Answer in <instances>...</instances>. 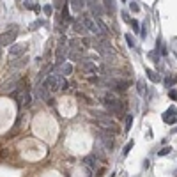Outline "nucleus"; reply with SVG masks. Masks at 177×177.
Masks as SVG:
<instances>
[{
    "label": "nucleus",
    "instance_id": "nucleus-13",
    "mask_svg": "<svg viewBox=\"0 0 177 177\" xmlns=\"http://www.w3.org/2000/svg\"><path fill=\"white\" fill-rule=\"evenodd\" d=\"M18 80H20V76H18V74H14L12 78H9V80H7V82L4 83V85H2V90H4V92H9L11 88H16Z\"/></svg>",
    "mask_w": 177,
    "mask_h": 177
},
{
    "label": "nucleus",
    "instance_id": "nucleus-3",
    "mask_svg": "<svg viewBox=\"0 0 177 177\" xmlns=\"http://www.w3.org/2000/svg\"><path fill=\"white\" fill-rule=\"evenodd\" d=\"M92 122H96L98 126H101L103 129H112V131H119L115 121L110 117V113H105V112H92Z\"/></svg>",
    "mask_w": 177,
    "mask_h": 177
},
{
    "label": "nucleus",
    "instance_id": "nucleus-20",
    "mask_svg": "<svg viewBox=\"0 0 177 177\" xmlns=\"http://www.w3.org/2000/svg\"><path fill=\"white\" fill-rule=\"evenodd\" d=\"M101 4H103V9H106L108 12L115 11V2H108V0H106V2H101Z\"/></svg>",
    "mask_w": 177,
    "mask_h": 177
},
{
    "label": "nucleus",
    "instance_id": "nucleus-15",
    "mask_svg": "<svg viewBox=\"0 0 177 177\" xmlns=\"http://www.w3.org/2000/svg\"><path fill=\"white\" fill-rule=\"evenodd\" d=\"M30 101H32V96H30V92H28V90H23L22 94H20V105L28 106V105H30Z\"/></svg>",
    "mask_w": 177,
    "mask_h": 177
},
{
    "label": "nucleus",
    "instance_id": "nucleus-6",
    "mask_svg": "<svg viewBox=\"0 0 177 177\" xmlns=\"http://www.w3.org/2000/svg\"><path fill=\"white\" fill-rule=\"evenodd\" d=\"M98 138H99V142L103 144V147H105L106 151H113V147H115V140H113V136H110V133H105L101 131L98 133Z\"/></svg>",
    "mask_w": 177,
    "mask_h": 177
},
{
    "label": "nucleus",
    "instance_id": "nucleus-14",
    "mask_svg": "<svg viewBox=\"0 0 177 177\" xmlns=\"http://www.w3.org/2000/svg\"><path fill=\"white\" fill-rule=\"evenodd\" d=\"M163 121H165L166 124H175L177 122L175 110H174V108H168V112H165V115H163Z\"/></svg>",
    "mask_w": 177,
    "mask_h": 177
},
{
    "label": "nucleus",
    "instance_id": "nucleus-24",
    "mask_svg": "<svg viewBox=\"0 0 177 177\" xmlns=\"http://www.w3.org/2000/svg\"><path fill=\"white\" fill-rule=\"evenodd\" d=\"M133 145H135V142H133V140H129V142L126 144V147H124V151H122V156H126L127 152H129V151L133 149Z\"/></svg>",
    "mask_w": 177,
    "mask_h": 177
},
{
    "label": "nucleus",
    "instance_id": "nucleus-22",
    "mask_svg": "<svg viewBox=\"0 0 177 177\" xmlns=\"http://www.w3.org/2000/svg\"><path fill=\"white\" fill-rule=\"evenodd\" d=\"M23 6L27 7V9H34V11H39V6H36V2H32V0H27V2H23Z\"/></svg>",
    "mask_w": 177,
    "mask_h": 177
},
{
    "label": "nucleus",
    "instance_id": "nucleus-36",
    "mask_svg": "<svg viewBox=\"0 0 177 177\" xmlns=\"http://www.w3.org/2000/svg\"><path fill=\"white\" fill-rule=\"evenodd\" d=\"M41 25H43V22H36V23L32 25V28H36V27H41Z\"/></svg>",
    "mask_w": 177,
    "mask_h": 177
},
{
    "label": "nucleus",
    "instance_id": "nucleus-8",
    "mask_svg": "<svg viewBox=\"0 0 177 177\" xmlns=\"http://www.w3.org/2000/svg\"><path fill=\"white\" fill-rule=\"evenodd\" d=\"M27 50H28L27 44H22V43L12 44V46H9V57H12V59H20L22 55L27 53Z\"/></svg>",
    "mask_w": 177,
    "mask_h": 177
},
{
    "label": "nucleus",
    "instance_id": "nucleus-25",
    "mask_svg": "<svg viewBox=\"0 0 177 177\" xmlns=\"http://www.w3.org/2000/svg\"><path fill=\"white\" fill-rule=\"evenodd\" d=\"M131 124H133V115H126V131L124 133H127L131 129Z\"/></svg>",
    "mask_w": 177,
    "mask_h": 177
},
{
    "label": "nucleus",
    "instance_id": "nucleus-33",
    "mask_svg": "<svg viewBox=\"0 0 177 177\" xmlns=\"http://www.w3.org/2000/svg\"><path fill=\"white\" fill-rule=\"evenodd\" d=\"M122 18H124V22H126V23H131V18H129L127 12H122Z\"/></svg>",
    "mask_w": 177,
    "mask_h": 177
},
{
    "label": "nucleus",
    "instance_id": "nucleus-18",
    "mask_svg": "<svg viewBox=\"0 0 177 177\" xmlns=\"http://www.w3.org/2000/svg\"><path fill=\"white\" fill-rule=\"evenodd\" d=\"M83 163H85L87 166H90L92 170H96V166H98V158H96V156H87V158L83 160Z\"/></svg>",
    "mask_w": 177,
    "mask_h": 177
},
{
    "label": "nucleus",
    "instance_id": "nucleus-19",
    "mask_svg": "<svg viewBox=\"0 0 177 177\" xmlns=\"http://www.w3.org/2000/svg\"><path fill=\"white\" fill-rule=\"evenodd\" d=\"M73 7V11H82L83 7L87 6V2H80V0H73V2H69Z\"/></svg>",
    "mask_w": 177,
    "mask_h": 177
},
{
    "label": "nucleus",
    "instance_id": "nucleus-10",
    "mask_svg": "<svg viewBox=\"0 0 177 177\" xmlns=\"http://www.w3.org/2000/svg\"><path fill=\"white\" fill-rule=\"evenodd\" d=\"M50 90H48V87L44 85V83H39V85H36V98L41 101H48L50 99Z\"/></svg>",
    "mask_w": 177,
    "mask_h": 177
},
{
    "label": "nucleus",
    "instance_id": "nucleus-21",
    "mask_svg": "<svg viewBox=\"0 0 177 177\" xmlns=\"http://www.w3.org/2000/svg\"><path fill=\"white\" fill-rule=\"evenodd\" d=\"M147 76H149V80L152 83H158L160 82V76H158V73L156 71H151V69H147Z\"/></svg>",
    "mask_w": 177,
    "mask_h": 177
},
{
    "label": "nucleus",
    "instance_id": "nucleus-9",
    "mask_svg": "<svg viewBox=\"0 0 177 177\" xmlns=\"http://www.w3.org/2000/svg\"><path fill=\"white\" fill-rule=\"evenodd\" d=\"M88 11L92 12V18L96 16V20H101V16L105 14V9H103V4L101 2H87Z\"/></svg>",
    "mask_w": 177,
    "mask_h": 177
},
{
    "label": "nucleus",
    "instance_id": "nucleus-5",
    "mask_svg": "<svg viewBox=\"0 0 177 177\" xmlns=\"http://www.w3.org/2000/svg\"><path fill=\"white\" fill-rule=\"evenodd\" d=\"M103 83H105L106 87L113 88V90H126L127 85H129V82H124V80H119V78H105L103 80Z\"/></svg>",
    "mask_w": 177,
    "mask_h": 177
},
{
    "label": "nucleus",
    "instance_id": "nucleus-27",
    "mask_svg": "<svg viewBox=\"0 0 177 177\" xmlns=\"http://www.w3.org/2000/svg\"><path fill=\"white\" fill-rule=\"evenodd\" d=\"M124 37H126V41H127V46H129V48H135V41H133L131 36H129V34H126Z\"/></svg>",
    "mask_w": 177,
    "mask_h": 177
},
{
    "label": "nucleus",
    "instance_id": "nucleus-30",
    "mask_svg": "<svg viewBox=\"0 0 177 177\" xmlns=\"http://www.w3.org/2000/svg\"><path fill=\"white\" fill-rule=\"evenodd\" d=\"M64 4H66V2H53V6H51V7H53V9H59V11H60L62 7H64Z\"/></svg>",
    "mask_w": 177,
    "mask_h": 177
},
{
    "label": "nucleus",
    "instance_id": "nucleus-37",
    "mask_svg": "<svg viewBox=\"0 0 177 177\" xmlns=\"http://www.w3.org/2000/svg\"><path fill=\"white\" fill-rule=\"evenodd\" d=\"M174 133H177V129H174Z\"/></svg>",
    "mask_w": 177,
    "mask_h": 177
},
{
    "label": "nucleus",
    "instance_id": "nucleus-26",
    "mask_svg": "<svg viewBox=\"0 0 177 177\" xmlns=\"http://www.w3.org/2000/svg\"><path fill=\"white\" fill-rule=\"evenodd\" d=\"M129 9H131L133 12H138L140 11V6L136 4V2H129Z\"/></svg>",
    "mask_w": 177,
    "mask_h": 177
},
{
    "label": "nucleus",
    "instance_id": "nucleus-11",
    "mask_svg": "<svg viewBox=\"0 0 177 177\" xmlns=\"http://www.w3.org/2000/svg\"><path fill=\"white\" fill-rule=\"evenodd\" d=\"M16 36H18V32H4V34H0V48H2V46H12Z\"/></svg>",
    "mask_w": 177,
    "mask_h": 177
},
{
    "label": "nucleus",
    "instance_id": "nucleus-17",
    "mask_svg": "<svg viewBox=\"0 0 177 177\" xmlns=\"http://www.w3.org/2000/svg\"><path fill=\"white\" fill-rule=\"evenodd\" d=\"M27 62H28V57H20V59H16V60H11V66L12 67H23V66H27Z\"/></svg>",
    "mask_w": 177,
    "mask_h": 177
},
{
    "label": "nucleus",
    "instance_id": "nucleus-12",
    "mask_svg": "<svg viewBox=\"0 0 177 177\" xmlns=\"http://www.w3.org/2000/svg\"><path fill=\"white\" fill-rule=\"evenodd\" d=\"M73 69H74V67H73V64H69V62H64V64H60V66L57 67V73H59V74H60V76H69V74H71L73 73Z\"/></svg>",
    "mask_w": 177,
    "mask_h": 177
},
{
    "label": "nucleus",
    "instance_id": "nucleus-29",
    "mask_svg": "<svg viewBox=\"0 0 177 177\" xmlns=\"http://www.w3.org/2000/svg\"><path fill=\"white\" fill-rule=\"evenodd\" d=\"M136 90H138V94H145V85H144V82H138V85H136Z\"/></svg>",
    "mask_w": 177,
    "mask_h": 177
},
{
    "label": "nucleus",
    "instance_id": "nucleus-31",
    "mask_svg": "<svg viewBox=\"0 0 177 177\" xmlns=\"http://www.w3.org/2000/svg\"><path fill=\"white\" fill-rule=\"evenodd\" d=\"M131 27H133V30L138 34V28H140V25H138V22L136 20H131Z\"/></svg>",
    "mask_w": 177,
    "mask_h": 177
},
{
    "label": "nucleus",
    "instance_id": "nucleus-23",
    "mask_svg": "<svg viewBox=\"0 0 177 177\" xmlns=\"http://www.w3.org/2000/svg\"><path fill=\"white\" fill-rule=\"evenodd\" d=\"M175 82H177V76H166L165 78V85L166 87H172Z\"/></svg>",
    "mask_w": 177,
    "mask_h": 177
},
{
    "label": "nucleus",
    "instance_id": "nucleus-32",
    "mask_svg": "<svg viewBox=\"0 0 177 177\" xmlns=\"http://www.w3.org/2000/svg\"><path fill=\"white\" fill-rule=\"evenodd\" d=\"M170 151H172L170 147H165V149H161V151H160V156H166L168 152H170Z\"/></svg>",
    "mask_w": 177,
    "mask_h": 177
},
{
    "label": "nucleus",
    "instance_id": "nucleus-2",
    "mask_svg": "<svg viewBox=\"0 0 177 177\" xmlns=\"http://www.w3.org/2000/svg\"><path fill=\"white\" fill-rule=\"evenodd\" d=\"M44 85L48 87V90L50 92H59V90H62V88H66V78L60 76L57 71H51L48 76H46V80H44Z\"/></svg>",
    "mask_w": 177,
    "mask_h": 177
},
{
    "label": "nucleus",
    "instance_id": "nucleus-1",
    "mask_svg": "<svg viewBox=\"0 0 177 177\" xmlns=\"http://www.w3.org/2000/svg\"><path fill=\"white\" fill-rule=\"evenodd\" d=\"M101 103L105 105L106 110L110 112V115H121L122 110H124V103L113 92H106V94L101 96Z\"/></svg>",
    "mask_w": 177,
    "mask_h": 177
},
{
    "label": "nucleus",
    "instance_id": "nucleus-38",
    "mask_svg": "<svg viewBox=\"0 0 177 177\" xmlns=\"http://www.w3.org/2000/svg\"><path fill=\"white\" fill-rule=\"evenodd\" d=\"M175 174H177V172H175Z\"/></svg>",
    "mask_w": 177,
    "mask_h": 177
},
{
    "label": "nucleus",
    "instance_id": "nucleus-34",
    "mask_svg": "<svg viewBox=\"0 0 177 177\" xmlns=\"http://www.w3.org/2000/svg\"><path fill=\"white\" fill-rule=\"evenodd\" d=\"M149 57H151V59H152L154 62H158V53H156V51H151V53H149Z\"/></svg>",
    "mask_w": 177,
    "mask_h": 177
},
{
    "label": "nucleus",
    "instance_id": "nucleus-7",
    "mask_svg": "<svg viewBox=\"0 0 177 177\" xmlns=\"http://www.w3.org/2000/svg\"><path fill=\"white\" fill-rule=\"evenodd\" d=\"M80 69L83 71V74H88V76L98 73V66H96L90 59H82V60H80Z\"/></svg>",
    "mask_w": 177,
    "mask_h": 177
},
{
    "label": "nucleus",
    "instance_id": "nucleus-4",
    "mask_svg": "<svg viewBox=\"0 0 177 177\" xmlns=\"http://www.w3.org/2000/svg\"><path fill=\"white\" fill-rule=\"evenodd\" d=\"M94 48H96L98 51H99L101 55L105 57V59H106L108 55H110L112 51H113V50H112V46H110V43H108V39H106V37H96V41H94Z\"/></svg>",
    "mask_w": 177,
    "mask_h": 177
},
{
    "label": "nucleus",
    "instance_id": "nucleus-16",
    "mask_svg": "<svg viewBox=\"0 0 177 177\" xmlns=\"http://www.w3.org/2000/svg\"><path fill=\"white\" fill-rule=\"evenodd\" d=\"M73 30H74L76 34H87V30H85V27H83V23L80 22V18L73 22Z\"/></svg>",
    "mask_w": 177,
    "mask_h": 177
},
{
    "label": "nucleus",
    "instance_id": "nucleus-35",
    "mask_svg": "<svg viewBox=\"0 0 177 177\" xmlns=\"http://www.w3.org/2000/svg\"><path fill=\"white\" fill-rule=\"evenodd\" d=\"M170 98L172 99H177V92L175 90H170Z\"/></svg>",
    "mask_w": 177,
    "mask_h": 177
},
{
    "label": "nucleus",
    "instance_id": "nucleus-28",
    "mask_svg": "<svg viewBox=\"0 0 177 177\" xmlns=\"http://www.w3.org/2000/svg\"><path fill=\"white\" fill-rule=\"evenodd\" d=\"M43 11H44V14H46V16H50L51 12H53V7L48 4V6H44V7H43Z\"/></svg>",
    "mask_w": 177,
    "mask_h": 177
}]
</instances>
